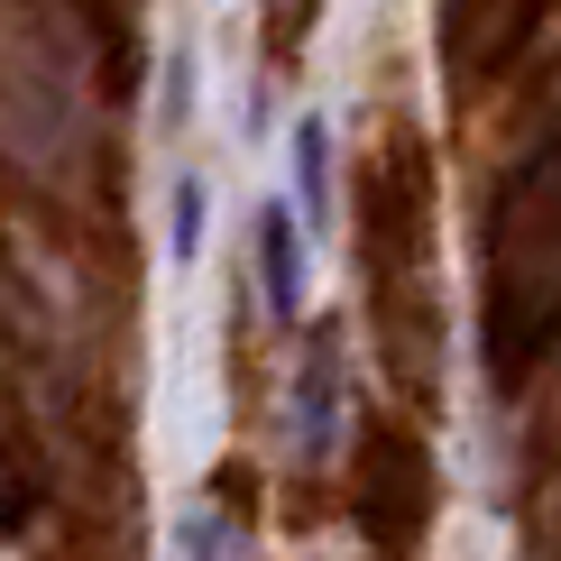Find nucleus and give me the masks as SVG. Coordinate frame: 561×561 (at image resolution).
I'll return each instance as SVG.
<instances>
[{"mask_svg":"<svg viewBox=\"0 0 561 561\" xmlns=\"http://www.w3.org/2000/svg\"><path fill=\"white\" fill-rule=\"evenodd\" d=\"M561 341V138L488 194V378L516 387Z\"/></svg>","mask_w":561,"mask_h":561,"instance_id":"1","label":"nucleus"},{"mask_svg":"<svg viewBox=\"0 0 561 561\" xmlns=\"http://www.w3.org/2000/svg\"><path fill=\"white\" fill-rule=\"evenodd\" d=\"M359 259H368V322L387 332L396 378L405 387L424 378V396H433V332L405 313L414 286L433 295V167L405 138H387L359 167Z\"/></svg>","mask_w":561,"mask_h":561,"instance_id":"2","label":"nucleus"},{"mask_svg":"<svg viewBox=\"0 0 561 561\" xmlns=\"http://www.w3.org/2000/svg\"><path fill=\"white\" fill-rule=\"evenodd\" d=\"M433 506H442V470H433L424 433L368 424L359 451H350V516H359L368 552L414 561V552H424V534H433Z\"/></svg>","mask_w":561,"mask_h":561,"instance_id":"3","label":"nucleus"},{"mask_svg":"<svg viewBox=\"0 0 561 561\" xmlns=\"http://www.w3.org/2000/svg\"><path fill=\"white\" fill-rule=\"evenodd\" d=\"M259 286H267V313L276 322L304 304V213L286 194H267V213H259Z\"/></svg>","mask_w":561,"mask_h":561,"instance_id":"4","label":"nucleus"},{"mask_svg":"<svg viewBox=\"0 0 561 561\" xmlns=\"http://www.w3.org/2000/svg\"><path fill=\"white\" fill-rule=\"evenodd\" d=\"M332 368H341V341L313 332V350H304V378H295V433H304V451H322V442H332V424H341Z\"/></svg>","mask_w":561,"mask_h":561,"instance_id":"5","label":"nucleus"},{"mask_svg":"<svg viewBox=\"0 0 561 561\" xmlns=\"http://www.w3.org/2000/svg\"><path fill=\"white\" fill-rule=\"evenodd\" d=\"M322 28V0H267V19H259V56H267V75H295L304 65V37Z\"/></svg>","mask_w":561,"mask_h":561,"instance_id":"6","label":"nucleus"},{"mask_svg":"<svg viewBox=\"0 0 561 561\" xmlns=\"http://www.w3.org/2000/svg\"><path fill=\"white\" fill-rule=\"evenodd\" d=\"M322 194H332V148H322L313 121H304V129H295V213L322 221Z\"/></svg>","mask_w":561,"mask_h":561,"instance_id":"7","label":"nucleus"}]
</instances>
